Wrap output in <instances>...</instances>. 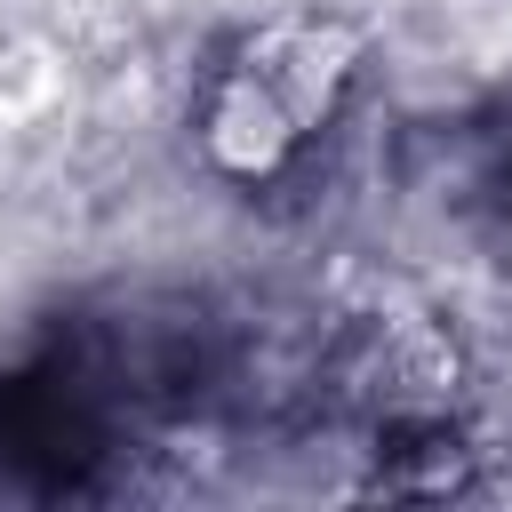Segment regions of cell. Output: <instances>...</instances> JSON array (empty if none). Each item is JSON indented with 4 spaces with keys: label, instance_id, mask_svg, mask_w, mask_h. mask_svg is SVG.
Here are the masks:
<instances>
[{
    "label": "cell",
    "instance_id": "6da1fadb",
    "mask_svg": "<svg viewBox=\"0 0 512 512\" xmlns=\"http://www.w3.org/2000/svg\"><path fill=\"white\" fill-rule=\"evenodd\" d=\"M352 80H360V32L336 16H280L248 32L208 72L192 112L208 168L232 184H272L312 152V136H328Z\"/></svg>",
    "mask_w": 512,
    "mask_h": 512
}]
</instances>
